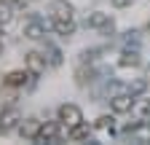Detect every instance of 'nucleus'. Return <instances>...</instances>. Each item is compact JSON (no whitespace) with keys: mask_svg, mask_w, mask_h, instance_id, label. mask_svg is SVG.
<instances>
[{"mask_svg":"<svg viewBox=\"0 0 150 145\" xmlns=\"http://www.w3.org/2000/svg\"><path fill=\"white\" fill-rule=\"evenodd\" d=\"M51 27L56 35L62 38H70L75 32V16H72V6L67 0H56L54 3V11H51Z\"/></svg>","mask_w":150,"mask_h":145,"instance_id":"f257e3e1","label":"nucleus"},{"mask_svg":"<svg viewBox=\"0 0 150 145\" xmlns=\"http://www.w3.org/2000/svg\"><path fill=\"white\" fill-rule=\"evenodd\" d=\"M56 118H59L67 129L70 126H75V124H81L83 121V113H81V107L78 105H72V102H64V105H59V110H56Z\"/></svg>","mask_w":150,"mask_h":145,"instance_id":"7ed1b4c3","label":"nucleus"},{"mask_svg":"<svg viewBox=\"0 0 150 145\" xmlns=\"http://www.w3.org/2000/svg\"><path fill=\"white\" fill-rule=\"evenodd\" d=\"M115 8H126V6H131V0H110Z\"/></svg>","mask_w":150,"mask_h":145,"instance_id":"dca6fc26","label":"nucleus"},{"mask_svg":"<svg viewBox=\"0 0 150 145\" xmlns=\"http://www.w3.org/2000/svg\"><path fill=\"white\" fill-rule=\"evenodd\" d=\"M13 3L11 0H0V27L3 24H11V19H13Z\"/></svg>","mask_w":150,"mask_h":145,"instance_id":"ddd939ff","label":"nucleus"},{"mask_svg":"<svg viewBox=\"0 0 150 145\" xmlns=\"http://www.w3.org/2000/svg\"><path fill=\"white\" fill-rule=\"evenodd\" d=\"M24 38H30V41H40V38H46V24H40V22H27L24 24Z\"/></svg>","mask_w":150,"mask_h":145,"instance_id":"9b49d317","label":"nucleus"},{"mask_svg":"<svg viewBox=\"0 0 150 145\" xmlns=\"http://www.w3.org/2000/svg\"><path fill=\"white\" fill-rule=\"evenodd\" d=\"M40 124L43 121H38V118H27V121H22L16 126V132H19V137L22 140H38V132H40Z\"/></svg>","mask_w":150,"mask_h":145,"instance_id":"0eeeda50","label":"nucleus"},{"mask_svg":"<svg viewBox=\"0 0 150 145\" xmlns=\"http://www.w3.org/2000/svg\"><path fill=\"white\" fill-rule=\"evenodd\" d=\"M121 65H123V67H137V65H139V54H137V51H134V54L126 51L123 59H121Z\"/></svg>","mask_w":150,"mask_h":145,"instance_id":"4468645a","label":"nucleus"},{"mask_svg":"<svg viewBox=\"0 0 150 145\" xmlns=\"http://www.w3.org/2000/svg\"><path fill=\"white\" fill-rule=\"evenodd\" d=\"M11 3H13V6H16V8H24V6H27V3H30V0H11Z\"/></svg>","mask_w":150,"mask_h":145,"instance_id":"f3484780","label":"nucleus"},{"mask_svg":"<svg viewBox=\"0 0 150 145\" xmlns=\"http://www.w3.org/2000/svg\"><path fill=\"white\" fill-rule=\"evenodd\" d=\"M110 110L112 113H131V110H134V94H129V92L115 94L110 100Z\"/></svg>","mask_w":150,"mask_h":145,"instance_id":"423d86ee","label":"nucleus"},{"mask_svg":"<svg viewBox=\"0 0 150 145\" xmlns=\"http://www.w3.org/2000/svg\"><path fill=\"white\" fill-rule=\"evenodd\" d=\"M16 100H19V89L3 83V89H0V107H16Z\"/></svg>","mask_w":150,"mask_h":145,"instance_id":"9d476101","label":"nucleus"},{"mask_svg":"<svg viewBox=\"0 0 150 145\" xmlns=\"http://www.w3.org/2000/svg\"><path fill=\"white\" fill-rule=\"evenodd\" d=\"M46 54H40V51H27L24 54V67L32 72V75H43L46 72Z\"/></svg>","mask_w":150,"mask_h":145,"instance_id":"39448f33","label":"nucleus"},{"mask_svg":"<svg viewBox=\"0 0 150 145\" xmlns=\"http://www.w3.org/2000/svg\"><path fill=\"white\" fill-rule=\"evenodd\" d=\"M0 54H3V38H0Z\"/></svg>","mask_w":150,"mask_h":145,"instance_id":"a211bd4d","label":"nucleus"},{"mask_svg":"<svg viewBox=\"0 0 150 145\" xmlns=\"http://www.w3.org/2000/svg\"><path fill=\"white\" fill-rule=\"evenodd\" d=\"M94 126H97V129H112V126H115V118L112 116H99Z\"/></svg>","mask_w":150,"mask_h":145,"instance_id":"2eb2a0df","label":"nucleus"},{"mask_svg":"<svg viewBox=\"0 0 150 145\" xmlns=\"http://www.w3.org/2000/svg\"><path fill=\"white\" fill-rule=\"evenodd\" d=\"M30 78H35V75H32L27 67H24V70H11V72H6L3 83H8V86H13V89H22V86H27Z\"/></svg>","mask_w":150,"mask_h":145,"instance_id":"6e6552de","label":"nucleus"},{"mask_svg":"<svg viewBox=\"0 0 150 145\" xmlns=\"http://www.w3.org/2000/svg\"><path fill=\"white\" fill-rule=\"evenodd\" d=\"M67 140H70V142H81V140H91V126H88L86 121H81V124L70 126V129H67Z\"/></svg>","mask_w":150,"mask_h":145,"instance_id":"1a4fd4ad","label":"nucleus"},{"mask_svg":"<svg viewBox=\"0 0 150 145\" xmlns=\"http://www.w3.org/2000/svg\"><path fill=\"white\" fill-rule=\"evenodd\" d=\"M86 24H88V27H112L110 16H107V14H102V11H94L88 19H86Z\"/></svg>","mask_w":150,"mask_h":145,"instance_id":"f8f14e48","label":"nucleus"},{"mask_svg":"<svg viewBox=\"0 0 150 145\" xmlns=\"http://www.w3.org/2000/svg\"><path fill=\"white\" fill-rule=\"evenodd\" d=\"M19 124H22V116H19L16 107H3V113H0V134H11Z\"/></svg>","mask_w":150,"mask_h":145,"instance_id":"20e7f679","label":"nucleus"},{"mask_svg":"<svg viewBox=\"0 0 150 145\" xmlns=\"http://www.w3.org/2000/svg\"><path fill=\"white\" fill-rule=\"evenodd\" d=\"M62 129H67V126H64L59 118H56V121H43L35 142H59V137H62Z\"/></svg>","mask_w":150,"mask_h":145,"instance_id":"f03ea898","label":"nucleus"}]
</instances>
